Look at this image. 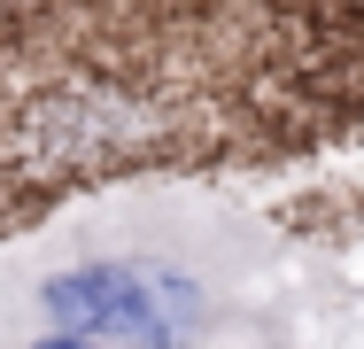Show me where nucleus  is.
I'll return each mask as SVG.
<instances>
[{
  "instance_id": "1",
  "label": "nucleus",
  "mask_w": 364,
  "mask_h": 349,
  "mask_svg": "<svg viewBox=\"0 0 364 349\" xmlns=\"http://www.w3.org/2000/svg\"><path fill=\"white\" fill-rule=\"evenodd\" d=\"M364 140V8H0V241L132 187H232Z\"/></svg>"
},
{
  "instance_id": "2",
  "label": "nucleus",
  "mask_w": 364,
  "mask_h": 349,
  "mask_svg": "<svg viewBox=\"0 0 364 349\" xmlns=\"http://www.w3.org/2000/svg\"><path fill=\"white\" fill-rule=\"evenodd\" d=\"M294 233L232 187H132L0 241V326L93 349H287Z\"/></svg>"
},
{
  "instance_id": "3",
  "label": "nucleus",
  "mask_w": 364,
  "mask_h": 349,
  "mask_svg": "<svg viewBox=\"0 0 364 349\" xmlns=\"http://www.w3.org/2000/svg\"><path fill=\"white\" fill-rule=\"evenodd\" d=\"M0 349H93V342H63V334H31V326H0Z\"/></svg>"
}]
</instances>
